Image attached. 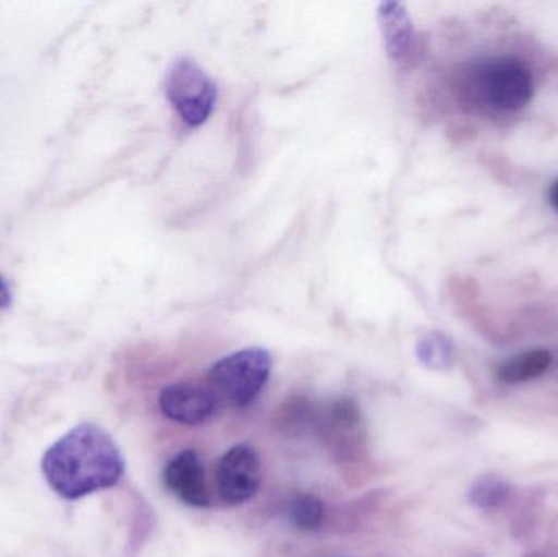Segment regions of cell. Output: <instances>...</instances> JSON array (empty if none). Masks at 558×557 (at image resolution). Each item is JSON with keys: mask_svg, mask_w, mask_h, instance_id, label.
I'll return each mask as SVG.
<instances>
[{"mask_svg": "<svg viewBox=\"0 0 558 557\" xmlns=\"http://www.w3.org/2000/svg\"><path fill=\"white\" fill-rule=\"evenodd\" d=\"M469 94L497 111H518L534 94L533 74L520 59L497 58L481 62L469 75Z\"/></svg>", "mask_w": 558, "mask_h": 557, "instance_id": "obj_3", "label": "cell"}, {"mask_svg": "<svg viewBox=\"0 0 558 557\" xmlns=\"http://www.w3.org/2000/svg\"><path fill=\"white\" fill-rule=\"evenodd\" d=\"M478 557H482V556H478Z\"/></svg>", "mask_w": 558, "mask_h": 557, "instance_id": "obj_18", "label": "cell"}, {"mask_svg": "<svg viewBox=\"0 0 558 557\" xmlns=\"http://www.w3.org/2000/svg\"><path fill=\"white\" fill-rule=\"evenodd\" d=\"M41 471L59 497L78 500L117 486L124 476V458L104 428L81 424L46 450Z\"/></svg>", "mask_w": 558, "mask_h": 557, "instance_id": "obj_1", "label": "cell"}, {"mask_svg": "<svg viewBox=\"0 0 558 557\" xmlns=\"http://www.w3.org/2000/svg\"><path fill=\"white\" fill-rule=\"evenodd\" d=\"M12 304V293H10L9 284L0 275V310H7Z\"/></svg>", "mask_w": 558, "mask_h": 557, "instance_id": "obj_15", "label": "cell"}, {"mask_svg": "<svg viewBox=\"0 0 558 557\" xmlns=\"http://www.w3.org/2000/svg\"><path fill=\"white\" fill-rule=\"evenodd\" d=\"M166 95L186 124L202 126L215 110L218 85L193 59L179 58L167 71Z\"/></svg>", "mask_w": 558, "mask_h": 557, "instance_id": "obj_4", "label": "cell"}, {"mask_svg": "<svg viewBox=\"0 0 558 557\" xmlns=\"http://www.w3.org/2000/svg\"><path fill=\"white\" fill-rule=\"evenodd\" d=\"M377 16L387 55L396 61L409 58L415 46V29L405 5L399 2L380 3Z\"/></svg>", "mask_w": 558, "mask_h": 557, "instance_id": "obj_9", "label": "cell"}, {"mask_svg": "<svg viewBox=\"0 0 558 557\" xmlns=\"http://www.w3.org/2000/svg\"><path fill=\"white\" fill-rule=\"evenodd\" d=\"M218 493L226 504L247 502L260 489L262 461L251 445L231 448L219 461Z\"/></svg>", "mask_w": 558, "mask_h": 557, "instance_id": "obj_6", "label": "cell"}, {"mask_svg": "<svg viewBox=\"0 0 558 557\" xmlns=\"http://www.w3.org/2000/svg\"><path fill=\"white\" fill-rule=\"evenodd\" d=\"M553 365V355L547 350L537 349L521 353L505 362L498 368V379L505 385H520L541 378Z\"/></svg>", "mask_w": 558, "mask_h": 557, "instance_id": "obj_10", "label": "cell"}, {"mask_svg": "<svg viewBox=\"0 0 558 557\" xmlns=\"http://www.w3.org/2000/svg\"><path fill=\"white\" fill-rule=\"evenodd\" d=\"M527 557H541V556H537V555H531V556H527Z\"/></svg>", "mask_w": 558, "mask_h": 557, "instance_id": "obj_17", "label": "cell"}, {"mask_svg": "<svg viewBox=\"0 0 558 557\" xmlns=\"http://www.w3.org/2000/svg\"><path fill=\"white\" fill-rule=\"evenodd\" d=\"M315 414L317 411L308 404V401L304 398H294L278 411V427L286 428L291 434L305 431L307 427H314Z\"/></svg>", "mask_w": 558, "mask_h": 557, "instance_id": "obj_14", "label": "cell"}, {"mask_svg": "<svg viewBox=\"0 0 558 557\" xmlns=\"http://www.w3.org/2000/svg\"><path fill=\"white\" fill-rule=\"evenodd\" d=\"M314 427L338 460H354L364 451L363 415L353 399H338L317 411Z\"/></svg>", "mask_w": 558, "mask_h": 557, "instance_id": "obj_5", "label": "cell"}, {"mask_svg": "<svg viewBox=\"0 0 558 557\" xmlns=\"http://www.w3.org/2000/svg\"><path fill=\"white\" fill-rule=\"evenodd\" d=\"M288 517L295 529L314 532L324 523L325 507L320 499L312 494H295L288 504Z\"/></svg>", "mask_w": 558, "mask_h": 557, "instance_id": "obj_13", "label": "cell"}, {"mask_svg": "<svg viewBox=\"0 0 558 557\" xmlns=\"http://www.w3.org/2000/svg\"><path fill=\"white\" fill-rule=\"evenodd\" d=\"M550 203H553L554 208L558 211V180L554 183L553 189H550L549 193Z\"/></svg>", "mask_w": 558, "mask_h": 557, "instance_id": "obj_16", "label": "cell"}, {"mask_svg": "<svg viewBox=\"0 0 558 557\" xmlns=\"http://www.w3.org/2000/svg\"><path fill=\"white\" fill-rule=\"evenodd\" d=\"M511 496V486L498 476H482L469 489V500L478 510L500 509Z\"/></svg>", "mask_w": 558, "mask_h": 557, "instance_id": "obj_12", "label": "cell"}, {"mask_svg": "<svg viewBox=\"0 0 558 557\" xmlns=\"http://www.w3.org/2000/svg\"><path fill=\"white\" fill-rule=\"evenodd\" d=\"M416 356L429 370L446 372L456 362V349L452 340L441 332H429L420 339Z\"/></svg>", "mask_w": 558, "mask_h": 557, "instance_id": "obj_11", "label": "cell"}, {"mask_svg": "<svg viewBox=\"0 0 558 557\" xmlns=\"http://www.w3.org/2000/svg\"><path fill=\"white\" fill-rule=\"evenodd\" d=\"M219 405L211 389L192 383L167 386L159 396V408L167 419L192 427L208 422Z\"/></svg>", "mask_w": 558, "mask_h": 557, "instance_id": "obj_7", "label": "cell"}, {"mask_svg": "<svg viewBox=\"0 0 558 557\" xmlns=\"http://www.w3.org/2000/svg\"><path fill=\"white\" fill-rule=\"evenodd\" d=\"M274 359L265 349L239 350L216 362L208 373L209 389L219 404L242 409L260 396L270 379Z\"/></svg>", "mask_w": 558, "mask_h": 557, "instance_id": "obj_2", "label": "cell"}, {"mask_svg": "<svg viewBox=\"0 0 558 557\" xmlns=\"http://www.w3.org/2000/svg\"><path fill=\"white\" fill-rule=\"evenodd\" d=\"M163 483L186 506L202 509L211 504L206 486L205 467L196 451L185 450L177 455L163 471Z\"/></svg>", "mask_w": 558, "mask_h": 557, "instance_id": "obj_8", "label": "cell"}]
</instances>
